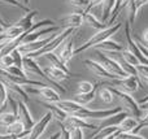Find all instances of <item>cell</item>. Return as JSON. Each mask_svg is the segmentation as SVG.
<instances>
[{"label":"cell","instance_id":"6da1fadb","mask_svg":"<svg viewBox=\"0 0 148 139\" xmlns=\"http://www.w3.org/2000/svg\"><path fill=\"white\" fill-rule=\"evenodd\" d=\"M121 26H122V23H116V25H112V26H108L107 29H104V30H99L96 34H95L94 36H92L90 40H87L84 44H82L81 47H78L77 49H74V55L75 53H81V52H83L84 49L90 48V47H95L96 44L101 43V42H104L105 39H109L110 36L113 35V34H116L118 30L121 29Z\"/></svg>","mask_w":148,"mask_h":139},{"label":"cell","instance_id":"7a4b0ae2","mask_svg":"<svg viewBox=\"0 0 148 139\" xmlns=\"http://www.w3.org/2000/svg\"><path fill=\"white\" fill-rule=\"evenodd\" d=\"M74 31H75V29H73V27H65L64 30L59 34V35H56L53 39H51V40H49L44 47H42L39 51L27 53L26 56H29V57H38V56H42V55L48 53V52H52L53 49H56L61 43H64L65 39H68V36L72 35Z\"/></svg>","mask_w":148,"mask_h":139},{"label":"cell","instance_id":"3957f363","mask_svg":"<svg viewBox=\"0 0 148 139\" xmlns=\"http://www.w3.org/2000/svg\"><path fill=\"white\" fill-rule=\"evenodd\" d=\"M22 65H23V70H26V72H30V73H34V74L42 77L43 79H47V82L51 83L52 86H55V87H56L61 94H65V88L62 87L61 85H59V82H55V81H52L51 78L47 75V73L44 72V70H42V68L39 66V64L33 59V57H29V56L22 57Z\"/></svg>","mask_w":148,"mask_h":139},{"label":"cell","instance_id":"277c9868","mask_svg":"<svg viewBox=\"0 0 148 139\" xmlns=\"http://www.w3.org/2000/svg\"><path fill=\"white\" fill-rule=\"evenodd\" d=\"M110 91H112L113 95H116L118 99L121 100V103H122V105L125 107L126 109H127L129 112H130L131 114H133L135 118H138V117H142V109L140 107H139V104L135 101V99L133 98V96L130 95L129 92H125V91H121L118 90V88H114V87H108Z\"/></svg>","mask_w":148,"mask_h":139},{"label":"cell","instance_id":"5b68a950","mask_svg":"<svg viewBox=\"0 0 148 139\" xmlns=\"http://www.w3.org/2000/svg\"><path fill=\"white\" fill-rule=\"evenodd\" d=\"M122 111L121 107H116L113 109H103V111H92V109H87V108H82L79 112H77L74 116H78L81 118H84V120H104L107 117L112 116L114 113H118V112Z\"/></svg>","mask_w":148,"mask_h":139},{"label":"cell","instance_id":"8992f818","mask_svg":"<svg viewBox=\"0 0 148 139\" xmlns=\"http://www.w3.org/2000/svg\"><path fill=\"white\" fill-rule=\"evenodd\" d=\"M25 91L30 94H36L40 98H43L44 100H47L48 103H56V101L60 100V94L52 87H48L47 85L43 86V87H27Z\"/></svg>","mask_w":148,"mask_h":139},{"label":"cell","instance_id":"52a82bcc","mask_svg":"<svg viewBox=\"0 0 148 139\" xmlns=\"http://www.w3.org/2000/svg\"><path fill=\"white\" fill-rule=\"evenodd\" d=\"M113 83L116 86H120L123 88L125 92H135L140 86V81H139L138 75H126L122 78H116L113 79Z\"/></svg>","mask_w":148,"mask_h":139},{"label":"cell","instance_id":"ba28073f","mask_svg":"<svg viewBox=\"0 0 148 139\" xmlns=\"http://www.w3.org/2000/svg\"><path fill=\"white\" fill-rule=\"evenodd\" d=\"M99 59H100V61H101L100 64H101L109 73L117 75L118 78H122V77H126V75H127L125 72H123V69L121 68V65L118 61H114V60L109 59V57H107L104 53H101V52H99Z\"/></svg>","mask_w":148,"mask_h":139},{"label":"cell","instance_id":"9c48e42d","mask_svg":"<svg viewBox=\"0 0 148 139\" xmlns=\"http://www.w3.org/2000/svg\"><path fill=\"white\" fill-rule=\"evenodd\" d=\"M51 120H52V113L51 112H47V113L33 126V129H31L30 133H29L27 139H39L40 138V135L44 133V130H46V127L48 126V124L51 122Z\"/></svg>","mask_w":148,"mask_h":139},{"label":"cell","instance_id":"30bf717a","mask_svg":"<svg viewBox=\"0 0 148 139\" xmlns=\"http://www.w3.org/2000/svg\"><path fill=\"white\" fill-rule=\"evenodd\" d=\"M18 120L23 124L26 133H30V130L33 129V126L35 125L33 117H31L30 112H29L27 107H26L25 101H20L18 103Z\"/></svg>","mask_w":148,"mask_h":139},{"label":"cell","instance_id":"8fae6325","mask_svg":"<svg viewBox=\"0 0 148 139\" xmlns=\"http://www.w3.org/2000/svg\"><path fill=\"white\" fill-rule=\"evenodd\" d=\"M83 64L86 65L88 69H91L94 74H96L97 77H100V78H108V79H116V78H118L117 75L109 73L100 62L95 61V60H84Z\"/></svg>","mask_w":148,"mask_h":139},{"label":"cell","instance_id":"7c38bea8","mask_svg":"<svg viewBox=\"0 0 148 139\" xmlns=\"http://www.w3.org/2000/svg\"><path fill=\"white\" fill-rule=\"evenodd\" d=\"M55 34H52V35L47 36V38L42 39V40H34V42H30V43H25V44H21L20 47H18V49H20V52H23V53H31V52H36L39 51V49L42 48V47H44L47 43H48L51 39L55 38Z\"/></svg>","mask_w":148,"mask_h":139},{"label":"cell","instance_id":"4fadbf2b","mask_svg":"<svg viewBox=\"0 0 148 139\" xmlns=\"http://www.w3.org/2000/svg\"><path fill=\"white\" fill-rule=\"evenodd\" d=\"M64 125L66 127H81V129H97V126L87 122V120L81 118L74 114H68L66 120H65Z\"/></svg>","mask_w":148,"mask_h":139},{"label":"cell","instance_id":"5bb4252c","mask_svg":"<svg viewBox=\"0 0 148 139\" xmlns=\"http://www.w3.org/2000/svg\"><path fill=\"white\" fill-rule=\"evenodd\" d=\"M127 116H129V114L126 113V112H123V111L112 114V116H109V117H107V118L101 120V124L97 126L96 130H101V129H104V127H110V126H118V125L122 122V120L125 118V117H127Z\"/></svg>","mask_w":148,"mask_h":139},{"label":"cell","instance_id":"9a60e30c","mask_svg":"<svg viewBox=\"0 0 148 139\" xmlns=\"http://www.w3.org/2000/svg\"><path fill=\"white\" fill-rule=\"evenodd\" d=\"M84 18H83V14L82 13H72L69 14L68 17L62 18V20L59 21V23L64 25L65 27H73V29H77L83 23Z\"/></svg>","mask_w":148,"mask_h":139},{"label":"cell","instance_id":"2e32d148","mask_svg":"<svg viewBox=\"0 0 148 139\" xmlns=\"http://www.w3.org/2000/svg\"><path fill=\"white\" fill-rule=\"evenodd\" d=\"M55 104H56L59 108H61L64 112H66L68 114H75L77 112H79L83 108L82 104L77 103V101H74V100H59Z\"/></svg>","mask_w":148,"mask_h":139},{"label":"cell","instance_id":"e0dca14e","mask_svg":"<svg viewBox=\"0 0 148 139\" xmlns=\"http://www.w3.org/2000/svg\"><path fill=\"white\" fill-rule=\"evenodd\" d=\"M40 104L43 107H46V108L51 112L52 117H55V118L57 120V122H60V124H64L65 122V120H66V117H68V113L62 111L61 108H59L55 103H48V101H47V103H43V101H42Z\"/></svg>","mask_w":148,"mask_h":139},{"label":"cell","instance_id":"ac0fdd59","mask_svg":"<svg viewBox=\"0 0 148 139\" xmlns=\"http://www.w3.org/2000/svg\"><path fill=\"white\" fill-rule=\"evenodd\" d=\"M65 40H66V39H65ZM73 55H74V44H73V38L70 36L69 40H66L64 43V47H62V49L60 51L59 57L62 62H69L70 60H72Z\"/></svg>","mask_w":148,"mask_h":139},{"label":"cell","instance_id":"d6986e66","mask_svg":"<svg viewBox=\"0 0 148 139\" xmlns=\"http://www.w3.org/2000/svg\"><path fill=\"white\" fill-rule=\"evenodd\" d=\"M7 134L17 135L18 138H22V137H25V135H29V133L25 131L23 124L17 118L14 122H12L10 125H8V126H7Z\"/></svg>","mask_w":148,"mask_h":139},{"label":"cell","instance_id":"ffe728a7","mask_svg":"<svg viewBox=\"0 0 148 139\" xmlns=\"http://www.w3.org/2000/svg\"><path fill=\"white\" fill-rule=\"evenodd\" d=\"M46 73L52 81H55V82H60V81H64V79H66V78L70 77V74L65 73L64 70H61V69H57V68L52 66V65L48 68H46Z\"/></svg>","mask_w":148,"mask_h":139},{"label":"cell","instance_id":"44dd1931","mask_svg":"<svg viewBox=\"0 0 148 139\" xmlns=\"http://www.w3.org/2000/svg\"><path fill=\"white\" fill-rule=\"evenodd\" d=\"M95 48L96 49H104V51H108V52H122L123 51V47L121 46V44L116 43L114 40H110V39H105L104 42L96 44Z\"/></svg>","mask_w":148,"mask_h":139},{"label":"cell","instance_id":"7402d4cb","mask_svg":"<svg viewBox=\"0 0 148 139\" xmlns=\"http://www.w3.org/2000/svg\"><path fill=\"white\" fill-rule=\"evenodd\" d=\"M138 125V120L135 117H125L120 125H118V131L120 133H131Z\"/></svg>","mask_w":148,"mask_h":139},{"label":"cell","instance_id":"603a6c76","mask_svg":"<svg viewBox=\"0 0 148 139\" xmlns=\"http://www.w3.org/2000/svg\"><path fill=\"white\" fill-rule=\"evenodd\" d=\"M82 14H83L84 21H87V22L90 23V26H92V27L96 29V30H104V29L108 27L107 22H100V21L97 20L94 14H91L90 12H82Z\"/></svg>","mask_w":148,"mask_h":139},{"label":"cell","instance_id":"cb8c5ba5","mask_svg":"<svg viewBox=\"0 0 148 139\" xmlns=\"http://www.w3.org/2000/svg\"><path fill=\"white\" fill-rule=\"evenodd\" d=\"M46 57H47V60L49 61V64H51L52 66L57 68V69L64 70L65 73H68V74L72 75V73L69 72V69H68V66L65 65V62H62L61 60H60V57L57 56V55H53L52 52H48V53H46Z\"/></svg>","mask_w":148,"mask_h":139},{"label":"cell","instance_id":"d4e9b609","mask_svg":"<svg viewBox=\"0 0 148 139\" xmlns=\"http://www.w3.org/2000/svg\"><path fill=\"white\" fill-rule=\"evenodd\" d=\"M36 14H38V10H29V12L26 13V14L23 16V17L21 18V20L18 21L16 25L20 26V27H22L23 30H27V29H30L31 26L34 25V23H33V18L35 17Z\"/></svg>","mask_w":148,"mask_h":139},{"label":"cell","instance_id":"484cf974","mask_svg":"<svg viewBox=\"0 0 148 139\" xmlns=\"http://www.w3.org/2000/svg\"><path fill=\"white\" fill-rule=\"evenodd\" d=\"M126 5V0H114V7H113L112 12H110V20H109V23H107L108 26H112L113 22L116 21V18L118 17V14H120L121 9H122L123 7Z\"/></svg>","mask_w":148,"mask_h":139},{"label":"cell","instance_id":"4316f807","mask_svg":"<svg viewBox=\"0 0 148 139\" xmlns=\"http://www.w3.org/2000/svg\"><path fill=\"white\" fill-rule=\"evenodd\" d=\"M97 86H99V85H97ZM96 88H95V90H92L91 92H88V94H77L74 101L82 104V105H86V104L91 103V101L95 99V95H96Z\"/></svg>","mask_w":148,"mask_h":139},{"label":"cell","instance_id":"83f0119b","mask_svg":"<svg viewBox=\"0 0 148 139\" xmlns=\"http://www.w3.org/2000/svg\"><path fill=\"white\" fill-rule=\"evenodd\" d=\"M4 85L5 86H9L10 88L13 90V92H16L18 96H21V99H22L23 101H26L27 103L29 101V96H27V92H26L25 90L22 88V86H20V85H17V83H13V82H9V81H7L5 79V82H4Z\"/></svg>","mask_w":148,"mask_h":139},{"label":"cell","instance_id":"f1b7e54d","mask_svg":"<svg viewBox=\"0 0 148 139\" xmlns=\"http://www.w3.org/2000/svg\"><path fill=\"white\" fill-rule=\"evenodd\" d=\"M23 31L25 30H23L22 27H20V26H17V25H13V26H8L4 33L8 39H14V38H17L18 35H21Z\"/></svg>","mask_w":148,"mask_h":139},{"label":"cell","instance_id":"f546056e","mask_svg":"<svg viewBox=\"0 0 148 139\" xmlns=\"http://www.w3.org/2000/svg\"><path fill=\"white\" fill-rule=\"evenodd\" d=\"M103 22H107L109 14L114 7V0H103Z\"/></svg>","mask_w":148,"mask_h":139},{"label":"cell","instance_id":"4dcf8cb0","mask_svg":"<svg viewBox=\"0 0 148 139\" xmlns=\"http://www.w3.org/2000/svg\"><path fill=\"white\" fill-rule=\"evenodd\" d=\"M126 5L129 8V22L134 23L136 18V14H138V8H136V4H135V0H126Z\"/></svg>","mask_w":148,"mask_h":139},{"label":"cell","instance_id":"1f68e13d","mask_svg":"<svg viewBox=\"0 0 148 139\" xmlns=\"http://www.w3.org/2000/svg\"><path fill=\"white\" fill-rule=\"evenodd\" d=\"M96 87L97 85H94V83L88 82V81H82V82L78 83V92L77 94H88Z\"/></svg>","mask_w":148,"mask_h":139},{"label":"cell","instance_id":"d6a6232c","mask_svg":"<svg viewBox=\"0 0 148 139\" xmlns=\"http://www.w3.org/2000/svg\"><path fill=\"white\" fill-rule=\"evenodd\" d=\"M121 56H122V60H125V61H126V62H129L130 65L138 66V65L140 64V62H139V60L136 59L135 55H134L131 51H129V49H126V51H122Z\"/></svg>","mask_w":148,"mask_h":139},{"label":"cell","instance_id":"836d02e7","mask_svg":"<svg viewBox=\"0 0 148 139\" xmlns=\"http://www.w3.org/2000/svg\"><path fill=\"white\" fill-rule=\"evenodd\" d=\"M17 118L18 117L14 116L12 112H10V113H1L0 114V125H3V126L7 127L8 125H10L12 122H14Z\"/></svg>","mask_w":148,"mask_h":139},{"label":"cell","instance_id":"e575fe53","mask_svg":"<svg viewBox=\"0 0 148 139\" xmlns=\"http://www.w3.org/2000/svg\"><path fill=\"white\" fill-rule=\"evenodd\" d=\"M120 65H121V68L123 69V72H125L127 75H138L136 66H134V65H130L129 62H126L125 60H121Z\"/></svg>","mask_w":148,"mask_h":139},{"label":"cell","instance_id":"d590c367","mask_svg":"<svg viewBox=\"0 0 148 139\" xmlns=\"http://www.w3.org/2000/svg\"><path fill=\"white\" fill-rule=\"evenodd\" d=\"M10 55H12V57H13V61H14L16 66L23 69V65H22V53L20 52V49H18V48L13 49V51L10 52Z\"/></svg>","mask_w":148,"mask_h":139},{"label":"cell","instance_id":"8d00e7d4","mask_svg":"<svg viewBox=\"0 0 148 139\" xmlns=\"http://www.w3.org/2000/svg\"><path fill=\"white\" fill-rule=\"evenodd\" d=\"M12 65H14V61H13V57L10 53L4 55V56H0V68L5 69V68L12 66Z\"/></svg>","mask_w":148,"mask_h":139},{"label":"cell","instance_id":"74e56055","mask_svg":"<svg viewBox=\"0 0 148 139\" xmlns=\"http://www.w3.org/2000/svg\"><path fill=\"white\" fill-rule=\"evenodd\" d=\"M114 135H116V138H118V139H146L144 137H142V135H138L136 133H120V131H117Z\"/></svg>","mask_w":148,"mask_h":139},{"label":"cell","instance_id":"f35d334b","mask_svg":"<svg viewBox=\"0 0 148 139\" xmlns=\"http://www.w3.org/2000/svg\"><path fill=\"white\" fill-rule=\"evenodd\" d=\"M4 70H7V72L9 73V74H12V75H17V77H27V75H26V73L23 72V69L17 68L16 65H12V66L5 68Z\"/></svg>","mask_w":148,"mask_h":139},{"label":"cell","instance_id":"ab89813d","mask_svg":"<svg viewBox=\"0 0 148 139\" xmlns=\"http://www.w3.org/2000/svg\"><path fill=\"white\" fill-rule=\"evenodd\" d=\"M100 98H101V100L104 101V103L109 104V103H112V100H113V94L109 88H103V90L100 91Z\"/></svg>","mask_w":148,"mask_h":139},{"label":"cell","instance_id":"60d3db41","mask_svg":"<svg viewBox=\"0 0 148 139\" xmlns=\"http://www.w3.org/2000/svg\"><path fill=\"white\" fill-rule=\"evenodd\" d=\"M1 3H5V4H9V5H12V7H17V8H20V9H22V10H25V12H29V7H26L25 4H22V3H20L18 0H0Z\"/></svg>","mask_w":148,"mask_h":139},{"label":"cell","instance_id":"b9f144b4","mask_svg":"<svg viewBox=\"0 0 148 139\" xmlns=\"http://www.w3.org/2000/svg\"><path fill=\"white\" fill-rule=\"evenodd\" d=\"M70 133V139H83V133L81 127H68Z\"/></svg>","mask_w":148,"mask_h":139},{"label":"cell","instance_id":"7bdbcfd3","mask_svg":"<svg viewBox=\"0 0 148 139\" xmlns=\"http://www.w3.org/2000/svg\"><path fill=\"white\" fill-rule=\"evenodd\" d=\"M7 101L9 103V105H10L12 113L14 114V116H17V117H18V103L12 98V96H7Z\"/></svg>","mask_w":148,"mask_h":139},{"label":"cell","instance_id":"ee69618b","mask_svg":"<svg viewBox=\"0 0 148 139\" xmlns=\"http://www.w3.org/2000/svg\"><path fill=\"white\" fill-rule=\"evenodd\" d=\"M7 88H5L4 82H0V108L4 105L5 100H7Z\"/></svg>","mask_w":148,"mask_h":139},{"label":"cell","instance_id":"f6af8a7d","mask_svg":"<svg viewBox=\"0 0 148 139\" xmlns=\"http://www.w3.org/2000/svg\"><path fill=\"white\" fill-rule=\"evenodd\" d=\"M69 3L74 7H78V8H84L86 9L87 5H88L90 0H69Z\"/></svg>","mask_w":148,"mask_h":139},{"label":"cell","instance_id":"bcb514c9","mask_svg":"<svg viewBox=\"0 0 148 139\" xmlns=\"http://www.w3.org/2000/svg\"><path fill=\"white\" fill-rule=\"evenodd\" d=\"M136 70H138V74H140L143 78H148V65L139 64L136 66Z\"/></svg>","mask_w":148,"mask_h":139},{"label":"cell","instance_id":"7dc6e473","mask_svg":"<svg viewBox=\"0 0 148 139\" xmlns=\"http://www.w3.org/2000/svg\"><path fill=\"white\" fill-rule=\"evenodd\" d=\"M59 124H60V122H59ZM60 126H61V133H60V138L59 139H70L69 129H68L64 124H60Z\"/></svg>","mask_w":148,"mask_h":139},{"label":"cell","instance_id":"c3c4849f","mask_svg":"<svg viewBox=\"0 0 148 139\" xmlns=\"http://www.w3.org/2000/svg\"><path fill=\"white\" fill-rule=\"evenodd\" d=\"M101 3H103V0H90L88 5H87V8L83 10V12H90V9H92L94 7H96V5L101 4Z\"/></svg>","mask_w":148,"mask_h":139},{"label":"cell","instance_id":"681fc988","mask_svg":"<svg viewBox=\"0 0 148 139\" xmlns=\"http://www.w3.org/2000/svg\"><path fill=\"white\" fill-rule=\"evenodd\" d=\"M148 3V0H135V4H136V8L138 9H140L143 5H146Z\"/></svg>","mask_w":148,"mask_h":139},{"label":"cell","instance_id":"f907efd6","mask_svg":"<svg viewBox=\"0 0 148 139\" xmlns=\"http://www.w3.org/2000/svg\"><path fill=\"white\" fill-rule=\"evenodd\" d=\"M140 109L142 111H148V100L147 101H144V103H140Z\"/></svg>","mask_w":148,"mask_h":139},{"label":"cell","instance_id":"816d5d0a","mask_svg":"<svg viewBox=\"0 0 148 139\" xmlns=\"http://www.w3.org/2000/svg\"><path fill=\"white\" fill-rule=\"evenodd\" d=\"M12 138V135H9V134H0V139H10Z\"/></svg>","mask_w":148,"mask_h":139},{"label":"cell","instance_id":"f5cc1de1","mask_svg":"<svg viewBox=\"0 0 148 139\" xmlns=\"http://www.w3.org/2000/svg\"><path fill=\"white\" fill-rule=\"evenodd\" d=\"M59 138H60V133H56V134H53L52 137H49L47 139H59Z\"/></svg>","mask_w":148,"mask_h":139},{"label":"cell","instance_id":"db71d44e","mask_svg":"<svg viewBox=\"0 0 148 139\" xmlns=\"http://www.w3.org/2000/svg\"><path fill=\"white\" fill-rule=\"evenodd\" d=\"M143 36H144V40H146L147 43H148V29L143 33Z\"/></svg>","mask_w":148,"mask_h":139},{"label":"cell","instance_id":"11a10c76","mask_svg":"<svg viewBox=\"0 0 148 139\" xmlns=\"http://www.w3.org/2000/svg\"><path fill=\"white\" fill-rule=\"evenodd\" d=\"M0 25H1V26H4V27H5V29H7V23H5V22H4V20H3V18H1V17H0Z\"/></svg>","mask_w":148,"mask_h":139},{"label":"cell","instance_id":"9f6ffc18","mask_svg":"<svg viewBox=\"0 0 148 139\" xmlns=\"http://www.w3.org/2000/svg\"><path fill=\"white\" fill-rule=\"evenodd\" d=\"M104 139H117V138H116L114 134H112V135H109V137H107V138H104Z\"/></svg>","mask_w":148,"mask_h":139},{"label":"cell","instance_id":"6f0895ef","mask_svg":"<svg viewBox=\"0 0 148 139\" xmlns=\"http://www.w3.org/2000/svg\"><path fill=\"white\" fill-rule=\"evenodd\" d=\"M4 44H5V40L0 43V53H1V49H3V47H4Z\"/></svg>","mask_w":148,"mask_h":139},{"label":"cell","instance_id":"680465c9","mask_svg":"<svg viewBox=\"0 0 148 139\" xmlns=\"http://www.w3.org/2000/svg\"><path fill=\"white\" fill-rule=\"evenodd\" d=\"M4 31H5V27H4V26L0 25V33H4Z\"/></svg>","mask_w":148,"mask_h":139},{"label":"cell","instance_id":"91938a15","mask_svg":"<svg viewBox=\"0 0 148 139\" xmlns=\"http://www.w3.org/2000/svg\"><path fill=\"white\" fill-rule=\"evenodd\" d=\"M22 4H25L26 7H27V5H29V0H22Z\"/></svg>","mask_w":148,"mask_h":139},{"label":"cell","instance_id":"94428289","mask_svg":"<svg viewBox=\"0 0 148 139\" xmlns=\"http://www.w3.org/2000/svg\"><path fill=\"white\" fill-rule=\"evenodd\" d=\"M10 139H20V138H18L17 135H12V138H10Z\"/></svg>","mask_w":148,"mask_h":139},{"label":"cell","instance_id":"6125c7cd","mask_svg":"<svg viewBox=\"0 0 148 139\" xmlns=\"http://www.w3.org/2000/svg\"><path fill=\"white\" fill-rule=\"evenodd\" d=\"M3 107H4V105H3ZM3 107H1V108H0V114L3 113Z\"/></svg>","mask_w":148,"mask_h":139},{"label":"cell","instance_id":"be15d7a7","mask_svg":"<svg viewBox=\"0 0 148 139\" xmlns=\"http://www.w3.org/2000/svg\"><path fill=\"white\" fill-rule=\"evenodd\" d=\"M144 79H146V82H147V83H148V78H144Z\"/></svg>","mask_w":148,"mask_h":139},{"label":"cell","instance_id":"e7e4bbea","mask_svg":"<svg viewBox=\"0 0 148 139\" xmlns=\"http://www.w3.org/2000/svg\"><path fill=\"white\" fill-rule=\"evenodd\" d=\"M146 118H148V114H147V116H146Z\"/></svg>","mask_w":148,"mask_h":139},{"label":"cell","instance_id":"03108f58","mask_svg":"<svg viewBox=\"0 0 148 139\" xmlns=\"http://www.w3.org/2000/svg\"><path fill=\"white\" fill-rule=\"evenodd\" d=\"M103 139H104V138H103Z\"/></svg>","mask_w":148,"mask_h":139}]
</instances>
